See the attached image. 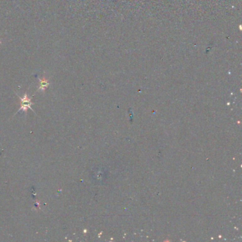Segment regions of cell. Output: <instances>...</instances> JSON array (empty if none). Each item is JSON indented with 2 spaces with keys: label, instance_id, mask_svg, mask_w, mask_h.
Listing matches in <instances>:
<instances>
[{
  "label": "cell",
  "instance_id": "6da1fadb",
  "mask_svg": "<svg viewBox=\"0 0 242 242\" xmlns=\"http://www.w3.org/2000/svg\"><path fill=\"white\" fill-rule=\"evenodd\" d=\"M19 98L20 99V104H21V107L19 110H18V111L17 113L15 114L14 115H13V116H14L16 115H17V114L19 112V111H21V110H22L23 111H24L26 115V113H27V110H29V109H30L36 115V112L34 111L33 109L31 108V105H33L34 103L31 102V98H29V97H28V95H27V93H25L23 97H21L20 96H19L18 94H17Z\"/></svg>",
  "mask_w": 242,
  "mask_h": 242
},
{
  "label": "cell",
  "instance_id": "3957f363",
  "mask_svg": "<svg viewBox=\"0 0 242 242\" xmlns=\"http://www.w3.org/2000/svg\"><path fill=\"white\" fill-rule=\"evenodd\" d=\"M0 43H1V39H0Z\"/></svg>",
  "mask_w": 242,
  "mask_h": 242
},
{
  "label": "cell",
  "instance_id": "7a4b0ae2",
  "mask_svg": "<svg viewBox=\"0 0 242 242\" xmlns=\"http://www.w3.org/2000/svg\"><path fill=\"white\" fill-rule=\"evenodd\" d=\"M39 88H38V91L40 90L41 92H44L46 89L48 88V87L49 86V82H48V79H46L45 76H43L41 79L39 78Z\"/></svg>",
  "mask_w": 242,
  "mask_h": 242
}]
</instances>
